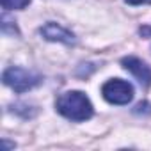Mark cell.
I'll list each match as a JSON object with an SVG mask.
<instances>
[{
  "label": "cell",
  "mask_w": 151,
  "mask_h": 151,
  "mask_svg": "<svg viewBox=\"0 0 151 151\" xmlns=\"http://www.w3.org/2000/svg\"><path fill=\"white\" fill-rule=\"evenodd\" d=\"M55 109L60 116L71 121H87L93 117V103L80 91H68L57 98Z\"/></svg>",
  "instance_id": "6da1fadb"
},
{
  "label": "cell",
  "mask_w": 151,
  "mask_h": 151,
  "mask_svg": "<svg viewBox=\"0 0 151 151\" xmlns=\"http://www.w3.org/2000/svg\"><path fill=\"white\" fill-rule=\"evenodd\" d=\"M2 80L7 87H11L14 93H27L41 84V77L32 71H27L18 66H11L4 71Z\"/></svg>",
  "instance_id": "7a4b0ae2"
},
{
  "label": "cell",
  "mask_w": 151,
  "mask_h": 151,
  "mask_svg": "<svg viewBox=\"0 0 151 151\" xmlns=\"http://www.w3.org/2000/svg\"><path fill=\"white\" fill-rule=\"evenodd\" d=\"M103 98L112 105H126L133 100V86L121 78H112L101 87Z\"/></svg>",
  "instance_id": "3957f363"
},
{
  "label": "cell",
  "mask_w": 151,
  "mask_h": 151,
  "mask_svg": "<svg viewBox=\"0 0 151 151\" xmlns=\"http://www.w3.org/2000/svg\"><path fill=\"white\" fill-rule=\"evenodd\" d=\"M121 64H123V68L128 73L133 75L135 80L140 86H144V87H149L151 86V68L144 60H140L139 57H132L130 55V57H124L121 60Z\"/></svg>",
  "instance_id": "277c9868"
},
{
  "label": "cell",
  "mask_w": 151,
  "mask_h": 151,
  "mask_svg": "<svg viewBox=\"0 0 151 151\" xmlns=\"http://www.w3.org/2000/svg\"><path fill=\"white\" fill-rule=\"evenodd\" d=\"M39 34L46 39V41H53V43H62V45H75V34L71 30H68L66 27L55 23V22H48L39 29Z\"/></svg>",
  "instance_id": "5b68a950"
},
{
  "label": "cell",
  "mask_w": 151,
  "mask_h": 151,
  "mask_svg": "<svg viewBox=\"0 0 151 151\" xmlns=\"http://www.w3.org/2000/svg\"><path fill=\"white\" fill-rule=\"evenodd\" d=\"M30 4V0H2L4 11H14V9H25Z\"/></svg>",
  "instance_id": "8992f818"
},
{
  "label": "cell",
  "mask_w": 151,
  "mask_h": 151,
  "mask_svg": "<svg viewBox=\"0 0 151 151\" xmlns=\"http://www.w3.org/2000/svg\"><path fill=\"white\" fill-rule=\"evenodd\" d=\"M139 34L146 39H151V25H146V27H140L139 29Z\"/></svg>",
  "instance_id": "52a82bcc"
},
{
  "label": "cell",
  "mask_w": 151,
  "mask_h": 151,
  "mask_svg": "<svg viewBox=\"0 0 151 151\" xmlns=\"http://www.w3.org/2000/svg\"><path fill=\"white\" fill-rule=\"evenodd\" d=\"M130 6H142V4H151V0H124Z\"/></svg>",
  "instance_id": "ba28073f"
}]
</instances>
